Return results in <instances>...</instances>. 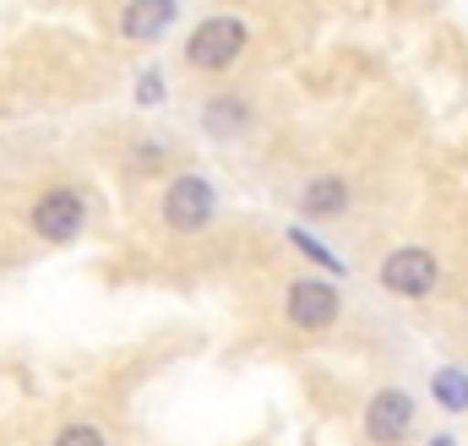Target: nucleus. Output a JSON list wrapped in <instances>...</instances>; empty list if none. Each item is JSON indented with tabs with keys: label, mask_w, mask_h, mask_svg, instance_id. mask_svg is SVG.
Instances as JSON below:
<instances>
[{
	"label": "nucleus",
	"mask_w": 468,
	"mask_h": 446,
	"mask_svg": "<svg viewBox=\"0 0 468 446\" xmlns=\"http://www.w3.org/2000/svg\"><path fill=\"white\" fill-rule=\"evenodd\" d=\"M175 0H125V11H120V33L125 38H136V44H153L169 22H175Z\"/></svg>",
	"instance_id": "0eeeda50"
},
{
	"label": "nucleus",
	"mask_w": 468,
	"mask_h": 446,
	"mask_svg": "<svg viewBox=\"0 0 468 446\" xmlns=\"http://www.w3.org/2000/svg\"><path fill=\"white\" fill-rule=\"evenodd\" d=\"M376 278H381V289L398 294V300H425V294L441 283V261H436L431 250H420V245H398V250L376 267Z\"/></svg>",
	"instance_id": "f03ea898"
},
{
	"label": "nucleus",
	"mask_w": 468,
	"mask_h": 446,
	"mask_svg": "<svg viewBox=\"0 0 468 446\" xmlns=\"http://www.w3.org/2000/svg\"><path fill=\"white\" fill-rule=\"evenodd\" d=\"M33 234L38 239H49V245H66V239H77L82 234V223H88V207H82V191H71V186H55V191H44L38 202H33Z\"/></svg>",
	"instance_id": "20e7f679"
},
{
	"label": "nucleus",
	"mask_w": 468,
	"mask_h": 446,
	"mask_svg": "<svg viewBox=\"0 0 468 446\" xmlns=\"http://www.w3.org/2000/svg\"><path fill=\"white\" fill-rule=\"evenodd\" d=\"M136 99H142V104H158V99H164V77H158V71H142V77H136Z\"/></svg>",
	"instance_id": "f8f14e48"
},
{
	"label": "nucleus",
	"mask_w": 468,
	"mask_h": 446,
	"mask_svg": "<svg viewBox=\"0 0 468 446\" xmlns=\"http://www.w3.org/2000/svg\"><path fill=\"white\" fill-rule=\"evenodd\" d=\"M283 311H289V322H294L300 333H327V327L338 322L344 300H338L333 283H322V278H300V283H289Z\"/></svg>",
	"instance_id": "39448f33"
},
{
	"label": "nucleus",
	"mask_w": 468,
	"mask_h": 446,
	"mask_svg": "<svg viewBox=\"0 0 468 446\" xmlns=\"http://www.w3.org/2000/svg\"><path fill=\"white\" fill-rule=\"evenodd\" d=\"M409 425H414V398L403 387H381L365 409V436L376 446H398L409 436Z\"/></svg>",
	"instance_id": "423d86ee"
},
{
	"label": "nucleus",
	"mask_w": 468,
	"mask_h": 446,
	"mask_svg": "<svg viewBox=\"0 0 468 446\" xmlns=\"http://www.w3.org/2000/svg\"><path fill=\"white\" fill-rule=\"evenodd\" d=\"M245 120H250V110H245V104H234V99H218V104H207V131H213V136H234Z\"/></svg>",
	"instance_id": "1a4fd4ad"
},
{
	"label": "nucleus",
	"mask_w": 468,
	"mask_h": 446,
	"mask_svg": "<svg viewBox=\"0 0 468 446\" xmlns=\"http://www.w3.org/2000/svg\"><path fill=\"white\" fill-rule=\"evenodd\" d=\"M431 446H447V436H436V441H431Z\"/></svg>",
	"instance_id": "ddd939ff"
},
{
	"label": "nucleus",
	"mask_w": 468,
	"mask_h": 446,
	"mask_svg": "<svg viewBox=\"0 0 468 446\" xmlns=\"http://www.w3.org/2000/svg\"><path fill=\"white\" fill-rule=\"evenodd\" d=\"M213 207H218V196H213V186H207L202 175H175L169 191H164V223H169L175 234L207 228V223H213Z\"/></svg>",
	"instance_id": "7ed1b4c3"
},
{
	"label": "nucleus",
	"mask_w": 468,
	"mask_h": 446,
	"mask_svg": "<svg viewBox=\"0 0 468 446\" xmlns=\"http://www.w3.org/2000/svg\"><path fill=\"white\" fill-rule=\"evenodd\" d=\"M344 207H349V180H338V175H316L300 191V213L305 218H338Z\"/></svg>",
	"instance_id": "6e6552de"
},
{
	"label": "nucleus",
	"mask_w": 468,
	"mask_h": 446,
	"mask_svg": "<svg viewBox=\"0 0 468 446\" xmlns=\"http://www.w3.org/2000/svg\"><path fill=\"white\" fill-rule=\"evenodd\" d=\"M239 55H245V22L239 16H207L186 38V66L191 71H229Z\"/></svg>",
	"instance_id": "f257e3e1"
},
{
	"label": "nucleus",
	"mask_w": 468,
	"mask_h": 446,
	"mask_svg": "<svg viewBox=\"0 0 468 446\" xmlns=\"http://www.w3.org/2000/svg\"><path fill=\"white\" fill-rule=\"evenodd\" d=\"M55 446H110V441H104V430H93V425H66V430L55 436Z\"/></svg>",
	"instance_id": "9b49d317"
},
{
	"label": "nucleus",
	"mask_w": 468,
	"mask_h": 446,
	"mask_svg": "<svg viewBox=\"0 0 468 446\" xmlns=\"http://www.w3.org/2000/svg\"><path fill=\"white\" fill-rule=\"evenodd\" d=\"M436 403L441 409H468V376H458V370H436Z\"/></svg>",
	"instance_id": "9d476101"
}]
</instances>
